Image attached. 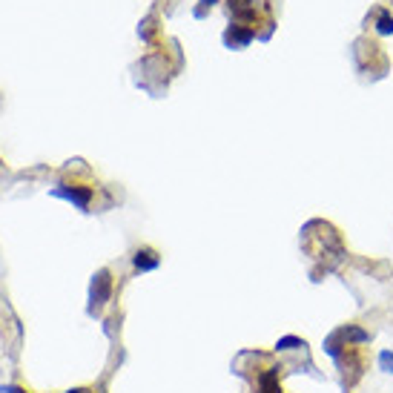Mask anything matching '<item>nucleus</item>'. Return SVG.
<instances>
[{"label":"nucleus","mask_w":393,"mask_h":393,"mask_svg":"<svg viewBox=\"0 0 393 393\" xmlns=\"http://www.w3.org/2000/svg\"><path fill=\"white\" fill-rule=\"evenodd\" d=\"M112 273L109 270H98L92 276V284H89V316H98L104 310V304L112 299Z\"/></svg>","instance_id":"obj_1"},{"label":"nucleus","mask_w":393,"mask_h":393,"mask_svg":"<svg viewBox=\"0 0 393 393\" xmlns=\"http://www.w3.org/2000/svg\"><path fill=\"white\" fill-rule=\"evenodd\" d=\"M52 195H55V199H63V201L75 204L78 210H89L95 192H92V187H84V184H60V187L52 190Z\"/></svg>","instance_id":"obj_2"},{"label":"nucleus","mask_w":393,"mask_h":393,"mask_svg":"<svg viewBox=\"0 0 393 393\" xmlns=\"http://www.w3.org/2000/svg\"><path fill=\"white\" fill-rule=\"evenodd\" d=\"M256 41V29H250V26H227V32H224V46L227 49H244V46H250Z\"/></svg>","instance_id":"obj_3"},{"label":"nucleus","mask_w":393,"mask_h":393,"mask_svg":"<svg viewBox=\"0 0 393 393\" xmlns=\"http://www.w3.org/2000/svg\"><path fill=\"white\" fill-rule=\"evenodd\" d=\"M133 265H135L138 273H153V270H158V265H161V256H158L153 247H138L135 256H133Z\"/></svg>","instance_id":"obj_4"},{"label":"nucleus","mask_w":393,"mask_h":393,"mask_svg":"<svg viewBox=\"0 0 393 393\" xmlns=\"http://www.w3.org/2000/svg\"><path fill=\"white\" fill-rule=\"evenodd\" d=\"M336 330L341 333V339H345L350 348H362V345H368V341H370V333L365 330V327H359V324H341V327H336Z\"/></svg>","instance_id":"obj_5"},{"label":"nucleus","mask_w":393,"mask_h":393,"mask_svg":"<svg viewBox=\"0 0 393 393\" xmlns=\"http://www.w3.org/2000/svg\"><path fill=\"white\" fill-rule=\"evenodd\" d=\"M278 370L282 368H267L258 376V390L256 393H282V382H278Z\"/></svg>","instance_id":"obj_6"},{"label":"nucleus","mask_w":393,"mask_h":393,"mask_svg":"<svg viewBox=\"0 0 393 393\" xmlns=\"http://www.w3.org/2000/svg\"><path fill=\"white\" fill-rule=\"evenodd\" d=\"M230 12L238 21H256L258 6H256V0H230Z\"/></svg>","instance_id":"obj_7"},{"label":"nucleus","mask_w":393,"mask_h":393,"mask_svg":"<svg viewBox=\"0 0 393 393\" xmlns=\"http://www.w3.org/2000/svg\"><path fill=\"white\" fill-rule=\"evenodd\" d=\"M287 350H307V341L302 336H282L276 341V353H287Z\"/></svg>","instance_id":"obj_8"},{"label":"nucleus","mask_w":393,"mask_h":393,"mask_svg":"<svg viewBox=\"0 0 393 393\" xmlns=\"http://www.w3.org/2000/svg\"><path fill=\"white\" fill-rule=\"evenodd\" d=\"M376 365H379V370L382 373H388V376H393V350H379V356H376Z\"/></svg>","instance_id":"obj_9"},{"label":"nucleus","mask_w":393,"mask_h":393,"mask_svg":"<svg viewBox=\"0 0 393 393\" xmlns=\"http://www.w3.org/2000/svg\"><path fill=\"white\" fill-rule=\"evenodd\" d=\"M376 32H379V35H393V18L388 12H382L379 14V23H376Z\"/></svg>","instance_id":"obj_10"},{"label":"nucleus","mask_w":393,"mask_h":393,"mask_svg":"<svg viewBox=\"0 0 393 393\" xmlns=\"http://www.w3.org/2000/svg\"><path fill=\"white\" fill-rule=\"evenodd\" d=\"M0 393H29V390H23V388H18V385H12V388H0Z\"/></svg>","instance_id":"obj_11"}]
</instances>
